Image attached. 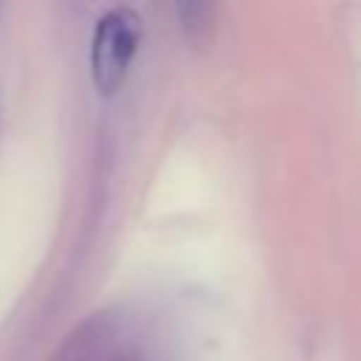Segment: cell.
Instances as JSON below:
<instances>
[{
	"mask_svg": "<svg viewBox=\"0 0 361 361\" xmlns=\"http://www.w3.org/2000/svg\"><path fill=\"white\" fill-rule=\"evenodd\" d=\"M138 42L141 17L133 8L118 6L96 20L90 39V76L102 96H113L121 87L138 51Z\"/></svg>",
	"mask_w": 361,
	"mask_h": 361,
	"instance_id": "obj_1",
	"label": "cell"
}]
</instances>
